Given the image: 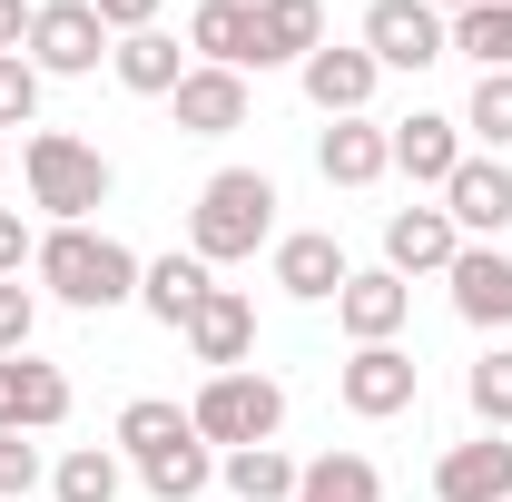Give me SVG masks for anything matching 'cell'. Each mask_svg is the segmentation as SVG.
Wrapping results in <instances>:
<instances>
[{
  "mask_svg": "<svg viewBox=\"0 0 512 502\" xmlns=\"http://www.w3.org/2000/svg\"><path fill=\"white\" fill-rule=\"evenodd\" d=\"M276 237V178L266 168H217L188 207V256L197 266H237Z\"/></svg>",
  "mask_w": 512,
  "mask_h": 502,
  "instance_id": "6da1fadb",
  "label": "cell"
},
{
  "mask_svg": "<svg viewBox=\"0 0 512 502\" xmlns=\"http://www.w3.org/2000/svg\"><path fill=\"white\" fill-rule=\"evenodd\" d=\"M30 266H40V286H50L60 306H89V315L138 296V256H128L119 237H89V227H50Z\"/></svg>",
  "mask_w": 512,
  "mask_h": 502,
  "instance_id": "7a4b0ae2",
  "label": "cell"
},
{
  "mask_svg": "<svg viewBox=\"0 0 512 502\" xmlns=\"http://www.w3.org/2000/svg\"><path fill=\"white\" fill-rule=\"evenodd\" d=\"M20 178H30V197H40L60 227H89V207H109V158H99L89 138H69V128H40V138L20 148Z\"/></svg>",
  "mask_w": 512,
  "mask_h": 502,
  "instance_id": "3957f363",
  "label": "cell"
},
{
  "mask_svg": "<svg viewBox=\"0 0 512 502\" xmlns=\"http://www.w3.org/2000/svg\"><path fill=\"white\" fill-rule=\"evenodd\" d=\"M188 424L207 443H227V453H247V443H276V424H286V384L276 375H207L197 384V404H188Z\"/></svg>",
  "mask_w": 512,
  "mask_h": 502,
  "instance_id": "277c9868",
  "label": "cell"
},
{
  "mask_svg": "<svg viewBox=\"0 0 512 502\" xmlns=\"http://www.w3.org/2000/svg\"><path fill=\"white\" fill-rule=\"evenodd\" d=\"M99 60H109V20L89 0H40L30 10V69L40 79H89Z\"/></svg>",
  "mask_w": 512,
  "mask_h": 502,
  "instance_id": "5b68a950",
  "label": "cell"
},
{
  "mask_svg": "<svg viewBox=\"0 0 512 502\" xmlns=\"http://www.w3.org/2000/svg\"><path fill=\"white\" fill-rule=\"evenodd\" d=\"M365 50H375V69H434L453 50V20L434 0H375L365 10Z\"/></svg>",
  "mask_w": 512,
  "mask_h": 502,
  "instance_id": "8992f818",
  "label": "cell"
},
{
  "mask_svg": "<svg viewBox=\"0 0 512 502\" xmlns=\"http://www.w3.org/2000/svg\"><path fill=\"white\" fill-rule=\"evenodd\" d=\"M414 384H424V365L404 345H355V365L335 375V394H345V414L384 424V414H414Z\"/></svg>",
  "mask_w": 512,
  "mask_h": 502,
  "instance_id": "52a82bcc",
  "label": "cell"
},
{
  "mask_svg": "<svg viewBox=\"0 0 512 502\" xmlns=\"http://www.w3.org/2000/svg\"><path fill=\"white\" fill-rule=\"evenodd\" d=\"M178 335H188V355H197V365L237 375V365L256 355V306H247V286H207V306H197Z\"/></svg>",
  "mask_w": 512,
  "mask_h": 502,
  "instance_id": "ba28073f",
  "label": "cell"
},
{
  "mask_svg": "<svg viewBox=\"0 0 512 502\" xmlns=\"http://www.w3.org/2000/svg\"><path fill=\"white\" fill-rule=\"evenodd\" d=\"M404 315H414V286H404L394 266L345 276V296H335V325H345L355 345H394V335H404Z\"/></svg>",
  "mask_w": 512,
  "mask_h": 502,
  "instance_id": "9c48e42d",
  "label": "cell"
},
{
  "mask_svg": "<svg viewBox=\"0 0 512 502\" xmlns=\"http://www.w3.org/2000/svg\"><path fill=\"white\" fill-rule=\"evenodd\" d=\"M434 502H512V443L503 434H473L434 463Z\"/></svg>",
  "mask_w": 512,
  "mask_h": 502,
  "instance_id": "30bf717a",
  "label": "cell"
},
{
  "mask_svg": "<svg viewBox=\"0 0 512 502\" xmlns=\"http://www.w3.org/2000/svg\"><path fill=\"white\" fill-rule=\"evenodd\" d=\"M384 138H394V168L414 188H444L453 168H463V119H444V109H414V119H394Z\"/></svg>",
  "mask_w": 512,
  "mask_h": 502,
  "instance_id": "8fae6325",
  "label": "cell"
},
{
  "mask_svg": "<svg viewBox=\"0 0 512 502\" xmlns=\"http://www.w3.org/2000/svg\"><path fill=\"white\" fill-rule=\"evenodd\" d=\"M453 256H463V227H453L444 207H394V217H384V266H394V276H434Z\"/></svg>",
  "mask_w": 512,
  "mask_h": 502,
  "instance_id": "7c38bea8",
  "label": "cell"
},
{
  "mask_svg": "<svg viewBox=\"0 0 512 502\" xmlns=\"http://www.w3.org/2000/svg\"><path fill=\"white\" fill-rule=\"evenodd\" d=\"M168 109H178V128H188V138H227V128H247V79L197 60L188 79L168 89Z\"/></svg>",
  "mask_w": 512,
  "mask_h": 502,
  "instance_id": "4fadbf2b",
  "label": "cell"
},
{
  "mask_svg": "<svg viewBox=\"0 0 512 502\" xmlns=\"http://www.w3.org/2000/svg\"><path fill=\"white\" fill-rule=\"evenodd\" d=\"M444 217L473 227V237H503L512 227V168L503 158H463V168L444 178Z\"/></svg>",
  "mask_w": 512,
  "mask_h": 502,
  "instance_id": "5bb4252c",
  "label": "cell"
},
{
  "mask_svg": "<svg viewBox=\"0 0 512 502\" xmlns=\"http://www.w3.org/2000/svg\"><path fill=\"white\" fill-rule=\"evenodd\" d=\"M325 50V0H256V69H306Z\"/></svg>",
  "mask_w": 512,
  "mask_h": 502,
  "instance_id": "9a60e30c",
  "label": "cell"
},
{
  "mask_svg": "<svg viewBox=\"0 0 512 502\" xmlns=\"http://www.w3.org/2000/svg\"><path fill=\"white\" fill-rule=\"evenodd\" d=\"M375 50H365V40H355V50H335V40H325L316 60H306V99H316L325 119H365V99H375Z\"/></svg>",
  "mask_w": 512,
  "mask_h": 502,
  "instance_id": "2e32d148",
  "label": "cell"
},
{
  "mask_svg": "<svg viewBox=\"0 0 512 502\" xmlns=\"http://www.w3.org/2000/svg\"><path fill=\"white\" fill-rule=\"evenodd\" d=\"M345 247L325 237V227H306V237H276V286L296 296V306H325V296H345Z\"/></svg>",
  "mask_w": 512,
  "mask_h": 502,
  "instance_id": "e0dca14e",
  "label": "cell"
},
{
  "mask_svg": "<svg viewBox=\"0 0 512 502\" xmlns=\"http://www.w3.org/2000/svg\"><path fill=\"white\" fill-rule=\"evenodd\" d=\"M188 50L207 69H237V79H247L256 69V0H197L188 10Z\"/></svg>",
  "mask_w": 512,
  "mask_h": 502,
  "instance_id": "ac0fdd59",
  "label": "cell"
},
{
  "mask_svg": "<svg viewBox=\"0 0 512 502\" xmlns=\"http://www.w3.org/2000/svg\"><path fill=\"white\" fill-rule=\"evenodd\" d=\"M453 276V315H463V325H493V335H503L512 325V256H493V247H463L444 266Z\"/></svg>",
  "mask_w": 512,
  "mask_h": 502,
  "instance_id": "d6986e66",
  "label": "cell"
},
{
  "mask_svg": "<svg viewBox=\"0 0 512 502\" xmlns=\"http://www.w3.org/2000/svg\"><path fill=\"white\" fill-rule=\"evenodd\" d=\"M316 168H325V188H375L384 168H394V138L375 119H335L316 138Z\"/></svg>",
  "mask_w": 512,
  "mask_h": 502,
  "instance_id": "ffe728a7",
  "label": "cell"
},
{
  "mask_svg": "<svg viewBox=\"0 0 512 502\" xmlns=\"http://www.w3.org/2000/svg\"><path fill=\"white\" fill-rule=\"evenodd\" d=\"M207 286H217V276H207L197 256H158V266H138V306L158 315V325H188V315L207 306Z\"/></svg>",
  "mask_w": 512,
  "mask_h": 502,
  "instance_id": "44dd1931",
  "label": "cell"
},
{
  "mask_svg": "<svg viewBox=\"0 0 512 502\" xmlns=\"http://www.w3.org/2000/svg\"><path fill=\"white\" fill-rule=\"evenodd\" d=\"M109 69H119V89H138V99H168V89L188 79V60H178L168 30H128L119 50H109Z\"/></svg>",
  "mask_w": 512,
  "mask_h": 502,
  "instance_id": "7402d4cb",
  "label": "cell"
},
{
  "mask_svg": "<svg viewBox=\"0 0 512 502\" xmlns=\"http://www.w3.org/2000/svg\"><path fill=\"white\" fill-rule=\"evenodd\" d=\"M138 473H148L158 502H197L217 483V453H207V434H178V443H158V453H138Z\"/></svg>",
  "mask_w": 512,
  "mask_h": 502,
  "instance_id": "603a6c76",
  "label": "cell"
},
{
  "mask_svg": "<svg viewBox=\"0 0 512 502\" xmlns=\"http://www.w3.org/2000/svg\"><path fill=\"white\" fill-rule=\"evenodd\" d=\"M296 502H384V473L365 453H316V463L296 473Z\"/></svg>",
  "mask_w": 512,
  "mask_h": 502,
  "instance_id": "cb8c5ba5",
  "label": "cell"
},
{
  "mask_svg": "<svg viewBox=\"0 0 512 502\" xmlns=\"http://www.w3.org/2000/svg\"><path fill=\"white\" fill-rule=\"evenodd\" d=\"M217 473H227L237 502H296V473H306V463H286L276 443H247V453H227Z\"/></svg>",
  "mask_w": 512,
  "mask_h": 502,
  "instance_id": "d4e9b609",
  "label": "cell"
},
{
  "mask_svg": "<svg viewBox=\"0 0 512 502\" xmlns=\"http://www.w3.org/2000/svg\"><path fill=\"white\" fill-rule=\"evenodd\" d=\"M453 50H473L483 69H512V0H473V10H453Z\"/></svg>",
  "mask_w": 512,
  "mask_h": 502,
  "instance_id": "484cf974",
  "label": "cell"
},
{
  "mask_svg": "<svg viewBox=\"0 0 512 502\" xmlns=\"http://www.w3.org/2000/svg\"><path fill=\"white\" fill-rule=\"evenodd\" d=\"M50 493H60V502H119V453H99V443H79V453H60Z\"/></svg>",
  "mask_w": 512,
  "mask_h": 502,
  "instance_id": "4316f807",
  "label": "cell"
},
{
  "mask_svg": "<svg viewBox=\"0 0 512 502\" xmlns=\"http://www.w3.org/2000/svg\"><path fill=\"white\" fill-rule=\"evenodd\" d=\"M50 424H69V375L20 355V434H50Z\"/></svg>",
  "mask_w": 512,
  "mask_h": 502,
  "instance_id": "83f0119b",
  "label": "cell"
},
{
  "mask_svg": "<svg viewBox=\"0 0 512 502\" xmlns=\"http://www.w3.org/2000/svg\"><path fill=\"white\" fill-rule=\"evenodd\" d=\"M463 128H473L493 158L512 148V69H483V79H473V109H463Z\"/></svg>",
  "mask_w": 512,
  "mask_h": 502,
  "instance_id": "f1b7e54d",
  "label": "cell"
},
{
  "mask_svg": "<svg viewBox=\"0 0 512 502\" xmlns=\"http://www.w3.org/2000/svg\"><path fill=\"white\" fill-rule=\"evenodd\" d=\"M463 394H473V414H483V434H512V355L493 345L473 375H463Z\"/></svg>",
  "mask_w": 512,
  "mask_h": 502,
  "instance_id": "f546056e",
  "label": "cell"
},
{
  "mask_svg": "<svg viewBox=\"0 0 512 502\" xmlns=\"http://www.w3.org/2000/svg\"><path fill=\"white\" fill-rule=\"evenodd\" d=\"M178 434H197V424L178 414V404H158V394H138V404L119 414V443H128V453H158V443H178Z\"/></svg>",
  "mask_w": 512,
  "mask_h": 502,
  "instance_id": "4dcf8cb0",
  "label": "cell"
},
{
  "mask_svg": "<svg viewBox=\"0 0 512 502\" xmlns=\"http://www.w3.org/2000/svg\"><path fill=\"white\" fill-rule=\"evenodd\" d=\"M30 325H40V296L20 276H0V355H30Z\"/></svg>",
  "mask_w": 512,
  "mask_h": 502,
  "instance_id": "1f68e13d",
  "label": "cell"
},
{
  "mask_svg": "<svg viewBox=\"0 0 512 502\" xmlns=\"http://www.w3.org/2000/svg\"><path fill=\"white\" fill-rule=\"evenodd\" d=\"M30 109H40V69L0 60V128H30Z\"/></svg>",
  "mask_w": 512,
  "mask_h": 502,
  "instance_id": "d6a6232c",
  "label": "cell"
},
{
  "mask_svg": "<svg viewBox=\"0 0 512 502\" xmlns=\"http://www.w3.org/2000/svg\"><path fill=\"white\" fill-rule=\"evenodd\" d=\"M30 483H40V453H30L20 434H0V502H20Z\"/></svg>",
  "mask_w": 512,
  "mask_h": 502,
  "instance_id": "836d02e7",
  "label": "cell"
},
{
  "mask_svg": "<svg viewBox=\"0 0 512 502\" xmlns=\"http://www.w3.org/2000/svg\"><path fill=\"white\" fill-rule=\"evenodd\" d=\"M89 10H99V20H109V30H158V10H168V0H89Z\"/></svg>",
  "mask_w": 512,
  "mask_h": 502,
  "instance_id": "e575fe53",
  "label": "cell"
},
{
  "mask_svg": "<svg viewBox=\"0 0 512 502\" xmlns=\"http://www.w3.org/2000/svg\"><path fill=\"white\" fill-rule=\"evenodd\" d=\"M30 10H40V0H0V60L30 50Z\"/></svg>",
  "mask_w": 512,
  "mask_h": 502,
  "instance_id": "d590c367",
  "label": "cell"
},
{
  "mask_svg": "<svg viewBox=\"0 0 512 502\" xmlns=\"http://www.w3.org/2000/svg\"><path fill=\"white\" fill-rule=\"evenodd\" d=\"M30 256H40V247H30V227H20V217H10V207H0V276H20V266H30Z\"/></svg>",
  "mask_w": 512,
  "mask_h": 502,
  "instance_id": "8d00e7d4",
  "label": "cell"
},
{
  "mask_svg": "<svg viewBox=\"0 0 512 502\" xmlns=\"http://www.w3.org/2000/svg\"><path fill=\"white\" fill-rule=\"evenodd\" d=\"M0 434H20V355H0Z\"/></svg>",
  "mask_w": 512,
  "mask_h": 502,
  "instance_id": "74e56055",
  "label": "cell"
},
{
  "mask_svg": "<svg viewBox=\"0 0 512 502\" xmlns=\"http://www.w3.org/2000/svg\"><path fill=\"white\" fill-rule=\"evenodd\" d=\"M434 10H473V0H434Z\"/></svg>",
  "mask_w": 512,
  "mask_h": 502,
  "instance_id": "f35d334b",
  "label": "cell"
},
{
  "mask_svg": "<svg viewBox=\"0 0 512 502\" xmlns=\"http://www.w3.org/2000/svg\"><path fill=\"white\" fill-rule=\"evenodd\" d=\"M0 178H10V148H0Z\"/></svg>",
  "mask_w": 512,
  "mask_h": 502,
  "instance_id": "ab89813d",
  "label": "cell"
}]
</instances>
